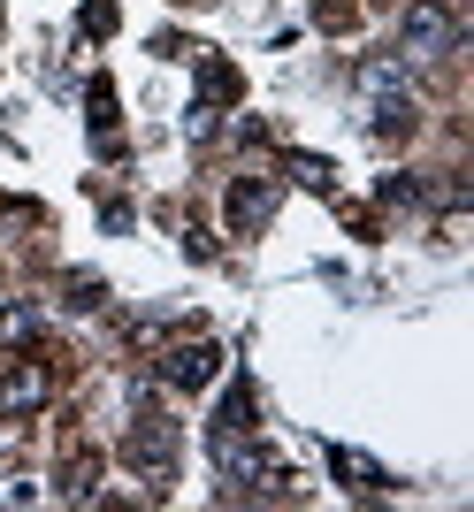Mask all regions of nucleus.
Returning a JSON list of instances; mask_svg holds the SVG:
<instances>
[{"label": "nucleus", "instance_id": "nucleus-6", "mask_svg": "<svg viewBox=\"0 0 474 512\" xmlns=\"http://www.w3.org/2000/svg\"><path fill=\"white\" fill-rule=\"evenodd\" d=\"M108 31H115V8H108V0H92V8H85V39H108Z\"/></svg>", "mask_w": 474, "mask_h": 512}, {"label": "nucleus", "instance_id": "nucleus-2", "mask_svg": "<svg viewBox=\"0 0 474 512\" xmlns=\"http://www.w3.org/2000/svg\"><path fill=\"white\" fill-rule=\"evenodd\" d=\"M459 46V16L452 8H413L406 16V54H444Z\"/></svg>", "mask_w": 474, "mask_h": 512}, {"label": "nucleus", "instance_id": "nucleus-3", "mask_svg": "<svg viewBox=\"0 0 474 512\" xmlns=\"http://www.w3.org/2000/svg\"><path fill=\"white\" fill-rule=\"evenodd\" d=\"M215 360H222L215 344H184V352H169V383L176 390H199L207 375H215Z\"/></svg>", "mask_w": 474, "mask_h": 512}, {"label": "nucleus", "instance_id": "nucleus-1", "mask_svg": "<svg viewBox=\"0 0 474 512\" xmlns=\"http://www.w3.org/2000/svg\"><path fill=\"white\" fill-rule=\"evenodd\" d=\"M268 214H276V184H268V176H245V184H230V230H237V237H253Z\"/></svg>", "mask_w": 474, "mask_h": 512}, {"label": "nucleus", "instance_id": "nucleus-4", "mask_svg": "<svg viewBox=\"0 0 474 512\" xmlns=\"http://www.w3.org/2000/svg\"><path fill=\"white\" fill-rule=\"evenodd\" d=\"M39 398H46V375H39V367H16V375L0 383V413H23V406H39Z\"/></svg>", "mask_w": 474, "mask_h": 512}, {"label": "nucleus", "instance_id": "nucleus-5", "mask_svg": "<svg viewBox=\"0 0 474 512\" xmlns=\"http://www.w3.org/2000/svg\"><path fill=\"white\" fill-rule=\"evenodd\" d=\"M329 467L345 474V490H383V467H375V459H360V451H329Z\"/></svg>", "mask_w": 474, "mask_h": 512}]
</instances>
